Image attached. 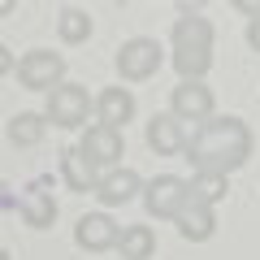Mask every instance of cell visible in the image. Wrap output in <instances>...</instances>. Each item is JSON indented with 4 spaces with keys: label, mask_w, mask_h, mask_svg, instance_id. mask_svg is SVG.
<instances>
[{
    "label": "cell",
    "mask_w": 260,
    "mask_h": 260,
    "mask_svg": "<svg viewBox=\"0 0 260 260\" xmlns=\"http://www.w3.org/2000/svg\"><path fill=\"white\" fill-rule=\"evenodd\" d=\"M13 61H18V56H13L9 48L0 44V78H5V74H13Z\"/></svg>",
    "instance_id": "7402d4cb"
},
{
    "label": "cell",
    "mask_w": 260,
    "mask_h": 260,
    "mask_svg": "<svg viewBox=\"0 0 260 260\" xmlns=\"http://www.w3.org/2000/svg\"><path fill=\"white\" fill-rule=\"evenodd\" d=\"M174 230L182 234L186 243H208L217 234V208L208 204H195V200H186V208L174 217Z\"/></svg>",
    "instance_id": "5bb4252c"
},
{
    "label": "cell",
    "mask_w": 260,
    "mask_h": 260,
    "mask_svg": "<svg viewBox=\"0 0 260 260\" xmlns=\"http://www.w3.org/2000/svg\"><path fill=\"white\" fill-rule=\"evenodd\" d=\"M13 9H18V0H0V18H9Z\"/></svg>",
    "instance_id": "d4e9b609"
},
{
    "label": "cell",
    "mask_w": 260,
    "mask_h": 260,
    "mask_svg": "<svg viewBox=\"0 0 260 260\" xmlns=\"http://www.w3.org/2000/svg\"><path fill=\"white\" fill-rule=\"evenodd\" d=\"M139 191H143V178L135 174V169H126V165L104 169V174L95 178V186H91V195L100 200L104 208H121V204H130Z\"/></svg>",
    "instance_id": "30bf717a"
},
{
    "label": "cell",
    "mask_w": 260,
    "mask_h": 260,
    "mask_svg": "<svg viewBox=\"0 0 260 260\" xmlns=\"http://www.w3.org/2000/svg\"><path fill=\"white\" fill-rule=\"evenodd\" d=\"M143 208H148L152 217H160V221H174L178 213L186 208V178H178V174H156V178H148L143 182Z\"/></svg>",
    "instance_id": "9c48e42d"
},
{
    "label": "cell",
    "mask_w": 260,
    "mask_h": 260,
    "mask_svg": "<svg viewBox=\"0 0 260 260\" xmlns=\"http://www.w3.org/2000/svg\"><path fill=\"white\" fill-rule=\"evenodd\" d=\"M44 121L48 126H61V130H83L91 121V91L83 83H56L48 91Z\"/></svg>",
    "instance_id": "3957f363"
},
{
    "label": "cell",
    "mask_w": 260,
    "mask_h": 260,
    "mask_svg": "<svg viewBox=\"0 0 260 260\" xmlns=\"http://www.w3.org/2000/svg\"><path fill=\"white\" fill-rule=\"evenodd\" d=\"M225 191H230L225 174H204V169H195V174L186 178V195H191L195 204H208V208H217V204L225 200Z\"/></svg>",
    "instance_id": "2e32d148"
},
{
    "label": "cell",
    "mask_w": 260,
    "mask_h": 260,
    "mask_svg": "<svg viewBox=\"0 0 260 260\" xmlns=\"http://www.w3.org/2000/svg\"><path fill=\"white\" fill-rule=\"evenodd\" d=\"M13 74L26 91H52L56 83H65V56L48 52V48H30L13 61Z\"/></svg>",
    "instance_id": "5b68a950"
},
{
    "label": "cell",
    "mask_w": 260,
    "mask_h": 260,
    "mask_svg": "<svg viewBox=\"0 0 260 260\" xmlns=\"http://www.w3.org/2000/svg\"><path fill=\"white\" fill-rule=\"evenodd\" d=\"M0 208H18V195H13L9 182H0Z\"/></svg>",
    "instance_id": "603a6c76"
},
{
    "label": "cell",
    "mask_w": 260,
    "mask_h": 260,
    "mask_svg": "<svg viewBox=\"0 0 260 260\" xmlns=\"http://www.w3.org/2000/svg\"><path fill=\"white\" fill-rule=\"evenodd\" d=\"M178 5H182V18H191V13H204L208 0H178Z\"/></svg>",
    "instance_id": "cb8c5ba5"
},
{
    "label": "cell",
    "mask_w": 260,
    "mask_h": 260,
    "mask_svg": "<svg viewBox=\"0 0 260 260\" xmlns=\"http://www.w3.org/2000/svg\"><path fill=\"white\" fill-rule=\"evenodd\" d=\"M74 152L95 169V174H104V169L121 165V156H126V143H121V130L100 126V121H87L83 135H78V148H74Z\"/></svg>",
    "instance_id": "277c9868"
},
{
    "label": "cell",
    "mask_w": 260,
    "mask_h": 260,
    "mask_svg": "<svg viewBox=\"0 0 260 260\" xmlns=\"http://www.w3.org/2000/svg\"><path fill=\"white\" fill-rule=\"evenodd\" d=\"M18 217L30 230H52L56 225V178L39 174L26 191L18 195Z\"/></svg>",
    "instance_id": "8992f818"
},
{
    "label": "cell",
    "mask_w": 260,
    "mask_h": 260,
    "mask_svg": "<svg viewBox=\"0 0 260 260\" xmlns=\"http://www.w3.org/2000/svg\"><path fill=\"white\" fill-rule=\"evenodd\" d=\"M251 148H256V135L243 117H208L186 135V152L191 169H204V174H225L243 169L251 160Z\"/></svg>",
    "instance_id": "6da1fadb"
},
{
    "label": "cell",
    "mask_w": 260,
    "mask_h": 260,
    "mask_svg": "<svg viewBox=\"0 0 260 260\" xmlns=\"http://www.w3.org/2000/svg\"><path fill=\"white\" fill-rule=\"evenodd\" d=\"M230 5L243 13V18H260V0H230Z\"/></svg>",
    "instance_id": "ffe728a7"
},
{
    "label": "cell",
    "mask_w": 260,
    "mask_h": 260,
    "mask_svg": "<svg viewBox=\"0 0 260 260\" xmlns=\"http://www.w3.org/2000/svg\"><path fill=\"white\" fill-rule=\"evenodd\" d=\"M91 117L100 121V126H130L135 121V95H130V87H104L100 95H91Z\"/></svg>",
    "instance_id": "7c38bea8"
},
{
    "label": "cell",
    "mask_w": 260,
    "mask_h": 260,
    "mask_svg": "<svg viewBox=\"0 0 260 260\" xmlns=\"http://www.w3.org/2000/svg\"><path fill=\"white\" fill-rule=\"evenodd\" d=\"M186 135H191V130H186L174 113H156V117L148 121V148L160 152V156H182L186 152Z\"/></svg>",
    "instance_id": "4fadbf2b"
},
{
    "label": "cell",
    "mask_w": 260,
    "mask_h": 260,
    "mask_svg": "<svg viewBox=\"0 0 260 260\" xmlns=\"http://www.w3.org/2000/svg\"><path fill=\"white\" fill-rule=\"evenodd\" d=\"M213 22L208 13H191V18H178L169 30V56H174V70L182 78H204L213 70Z\"/></svg>",
    "instance_id": "7a4b0ae2"
},
{
    "label": "cell",
    "mask_w": 260,
    "mask_h": 260,
    "mask_svg": "<svg viewBox=\"0 0 260 260\" xmlns=\"http://www.w3.org/2000/svg\"><path fill=\"white\" fill-rule=\"evenodd\" d=\"M247 44L251 52H260V18H247Z\"/></svg>",
    "instance_id": "44dd1931"
},
{
    "label": "cell",
    "mask_w": 260,
    "mask_h": 260,
    "mask_svg": "<svg viewBox=\"0 0 260 260\" xmlns=\"http://www.w3.org/2000/svg\"><path fill=\"white\" fill-rule=\"evenodd\" d=\"M160 61H165L160 39L135 35V39H126V44H121V52H117V74L126 78V83H148V78L160 70Z\"/></svg>",
    "instance_id": "52a82bcc"
},
{
    "label": "cell",
    "mask_w": 260,
    "mask_h": 260,
    "mask_svg": "<svg viewBox=\"0 0 260 260\" xmlns=\"http://www.w3.org/2000/svg\"><path fill=\"white\" fill-rule=\"evenodd\" d=\"M117 234H121V225L113 221L109 213H83L78 217V225H74V243L83 251H113L117 247Z\"/></svg>",
    "instance_id": "8fae6325"
},
{
    "label": "cell",
    "mask_w": 260,
    "mask_h": 260,
    "mask_svg": "<svg viewBox=\"0 0 260 260\" xmlns=\"http://www.w3.org/2000/svg\"><path fill=\"white\" fill-rule=\"evenodd\" d=\"M5 135H9V143H18V148H39L48 135V121L44 113H18V117L5 126Z\"/></svg>",
    "instance_id": "d6986e66"
},
{
    "label": "cell",
    "mask_w": 260,
    "mask_h": 260,
    "mask_svg": "<svg viewBox=\"0 0 260 260\" xmlns=\"http://www.w3.org/2000/svg\"><path fill=\"white\" fill-rule=\"evenodd\" d=\"M213 109H217V95H213V87H208L204 78H182V83L174 87V95H169V113H174L182 126L208 121Z\"/></svg>",
    "instance_id": "ba28073f"
},
{
    "label": "cell",
    "mask_w": 260,
    "mask_h": 260,
    "mask_svg": "<svg viewBox=\"0 0 260 260\" xmlns=\"http://www.w3.org/2000/svg\"><path fill=\"white\" fill-rule=\"evenodd\" d=\"M117 251H121V260H152V251H156V234H152V225H121Z\"/></svg>",
    "instance_id": "ac0fdd59"
},
{
    "label": "cell",
    "mask_w": 260,
    "mask_h": 260,
    "mask_svg": "<svg viewBox=\"0 0 260 260\" xmlns=\"http://www.w3.org/2000/svg\"><path fill=\"white\" fill-rule=\"evenodd\" d=\"M0 260H9V251H5V247H0Z\"/></svg>",
    "instance_id": "484cf974"
},
{
    "label": "cell",
    "mask_w": 260,
    "mask_h": 260,
    "mask_svg": "<svg viewBox=\"0 0 260 260\" xmlns=\"http://www.w3.org/2000/svg\"><path fill=\"white\" fill-rule=\"evenodd\" d=\"M56 178H61L65 186H70V191H78V195H91V186H95V169L87 165L83 156H78L74 148H65L61 156H56Z\"/></svg>",
    "instance_id": "9a60e30c"
},
{
    "label": "cell",
    "mask_w": 260,
    "mask_h": 260,
    "mask_svg": "<svg viewBox=\"0 0 260 260\" xmlns=\"http://www.w3.org/2000/svg\"><path fill=\"white\" fill-rule=\"evenodd\" d=\"M56 35H61V44H70V48L87 44V39H91V13L78 9V5H65V9L56 13Z\"/></svg>",
    "instance_id": "e0dca14e"
}]
</instances>
